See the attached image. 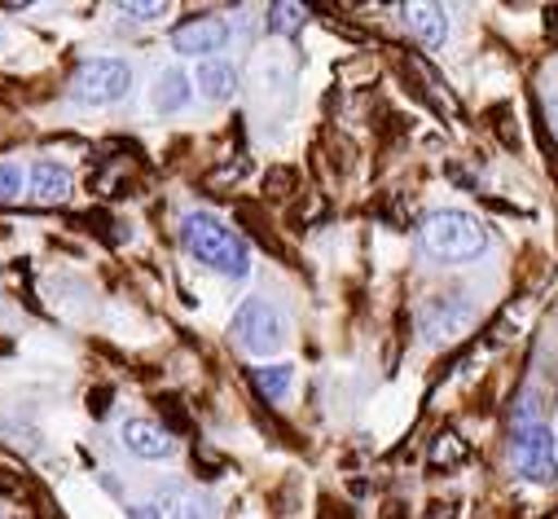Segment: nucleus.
Here are the masks:
<instances>
[{
    "label": "nucleus",
    "instance_id": "4468645a",
    "mask_svg": "<svg viewBox=\"0 0 558 519\" xmlns=\"http://www.w3.org/2000/svg\"><path fill=\"white\" fill-rule=\"evenodd\" d=\"M304 19H308L304 5H272V10H268V27H272V32H282V36L295 32V27H304Z\"/></svg>",
    "mask_w": 558,
    "mask_h": 519
},
{
    "label": "nucleus",
    "instance_id": "2eb2a0df",
    "mask_svg": "<svg viewBox=\"0 0 558 519\" xmlns=\"http://www.w3.org/2000/svg\"><path fill=\"white\" fill-rule=\"evenodd\" d=\"M177 519H216V497H207V493H190V497L177 506Z\"/></svg>",
    "mask_w": 558,
    "mask_h": 519
},
{
    "label": "nucleus",
    "instance_id": "20e7f679",
    "mask_svg": "<svg viewBox=\"0 0 558 519\" xmlns=\"http://www.w3.org/2000/svg\"><path fill=\"white\" fill-rule=\"evenodd\" d=\"M128 84H132L128 62H114V58H93V62H84V67L75 71L71 93H75L80 101L106 106V101H119V97L128 93Z\"/></svg>",
    "mask_w": 558,
    "mask_h": 519
},
{
    "label": "nucleus",
    "instance_id": "f03ea898",
    "mask_svg": "<svg viewBox=\"0 0 558 519\" xmlns=\"http://www.w3.org/2000/svg\"><path fill=\"white\" fill-rule=\"evenodd\" d=\"M488 233L475 216L466 212H432L423 220V251L432 260H445V265H462V260L484 255Z\"/></svg>",
    "mask_w": 558,
    "mask_h": 519
},
{
    "label": "nucleus",
    "instance_id": "9b49d317",
    "mask_svg": "<svg viewBox=\"0 0 558 519\" xmlns=\"http://www.w3.org/2000/svg\"><path fill=\"white\" fill-rule=\"evenodd\" d=\"M427 462H432V471L462 467V462H466V440H462L458 432H440V436L432 440V449H427Z\"/></svg>",
    "mask_w": 558,
    "mask_h": 519
},
{
    "label": "nucleus",
    "instance_id": "aec40b11",
    "mask_svg": "<svg viewBox=\"0 0 558 519\" xmlns=\"http://www.w3.org/2000/svg\"><path fill=\"white\" fill-rule=\"evenodd\" d=\"M106 397H110V393H97V397H93V401H88V410H93V414H97V419H101V414H106V406H110V401H106Z\"/></svg>",
    "mask_w": 558,
    "mask_h": 519
},
{
    "label": "nucleus",
    "instance_id": "f3484780",
    "mask_svg": "<svg viewBox=\"0 0 558 519\" xmlns=\"http://www.w3.org/2000/svg\"><path fill=\"white\" fill-rule=\"evenodd\" d=\"M119 14L132 19V23H150V19L163 14V5H155V0H150V5H119Z\"/></svg>",
    "mask_w": 558,
    "mask_h": 519
},
{
    "label": "nucleus",
    "instance_id": "1a4fd4ad",
    "mask_svg": "<svg viewBox=\"0 0 558 519\" xmlns=\"http://www.w3.org/2000/svg\"><path fill=\"white\" fill-rule=\"evenodd\" d=\"M198 88L207 101H229L238 93V71L229 62H203L198 67Z\"/></svg>",
    "mask_w": 558,
    "mask_h": 519
},
{
    "label": "nucleus",
    "instance_id": "0eeeda50",
    "mask_svg": "<svg viewBox=\"0 0 558 519\" xmlns=\"http://www.w3.org/2000/svg\"><path fill=\"white\" fill-rule=\"evenodd\" d=\"M123 445H128L132 454H142V458H168V454L177 449L172 436H168V427H159V423H150V419L123 423Z\"/></svg>",
    "mask_w": 558,
    "mask_h": 519
},
{
    "label": "nucleus",
    "instance_id": "a211bd4d",
    "mask_svg": "<svg viewBox=\"0 0 558 519\" xmlns=\"http://www.w3.org/2000/svg\"><path fill=\"white\" fill-rule=\"evenodd\" d=\"M159 406H163V414H168V423H172L177 432H185V427H190V419H185V410L177 406V397H163Z\"/></svg>",
    "mask_w": 558,
    "mask_h": 519
},
{
    "label": "nucleus",
    "instance_id": "423d86ee",
    "mask_svg": "<svg viewBox=\"0 0 558 519\" xmlns=\"http://www.w3.org/2000/svg\"><path fill=\"white\" fill-rule=\"evenodd\" d=\"M225 40H229V27L225 19H211V14H198L172 32V45L181 53H211V49H225Z\"/></svg>",
    "mask_w": 558,
    "mask_h": 519
},
{
    "label": "nucleus",
    "instance_id": "dca6fc26",
    "mask_svg": "<svg viewBox=\"0 0 558 519\" xmlns=\"http://www.w3.org/2000/svg\"><path fill=\"white\" fill-rule=\"evenodd\" d=\"M23 194V172L10 168V164H0V203H10Z\"/></svg>",
    "mask_w": 558,
    "mask_h": 519
},
{
    "label": "nucleus",
    "instance_id": "6ab92c4d",
    "mask_svg": "<svg viewBox=\"0 0 558 519\" xmlns=\"http://www.w3.org/2000/svg\"><path fill=\"white\" fill-rule=\"evenodd\" d=\"M132 519H159V506H150V502L146 506H132Z\"/></svg>",
    "mask_w": 558,
    "mask_h": 519
},
{
    "label": "nucleus",
    "instance_id": "f8f14e48",
    "mask_svg": "<svg viewBox=\"0 0 558 519\" xmlns=\"http://www.w3.org/2000/svg\"><path fill=\"white\" fill-rule=\"evenodd\" d=\"M190 101V80L185 71H163L159 75V88H155V106L159 110H181Z\"/></svg>",
    "mask_w": 558,
    "mask_h": 519
},
{
    "label": "nucleus",
    "instance_id": "6e6552de",
    "mask_svg": "<svg viewBox=\"0 0 558 519\" xmlns=\"http://www.w3.org/2000/svg\"><path fill=\"white\" fill-rule=\"evenodd\" d=\"M400 14H404V23H409V32L423 40L427 49L445 45V14H440L436 5H404Z\"/></svg>",
    "mask_w": 558,
    "mask_h": 519
},
{
    "label": "nucleus",
    "instance_id": "7ed1b4c3",
    "mask_svg": "<svg viewBox=\"0 0 558 519\" xmlns=\"http://www.w3.org/2000/svg\"><path fill=\"white\" fill-rule=\"evenodd\" d=\"M510 462L523 480L549 484L554 480V436L536 419H519L514 436H510Z\"/></svg>",
    "mask_w": 558,
    "mask_h": 519
},
{
    "label": "nucleus",
    "instance_id": "f257e3e1",
    "mask_svg": "<svg viewBox=\"0 0 558 519\" xmlns=\"http://www.w3.org/2000/svg\"><path fill=\"white\" fill-rule=\"evenodd\" d=\"M181 242H185V251L194 260H203L207 269H216L225 278H246V269H251L246 242L229 225H220L216 216H207V212H190L181 220Z\"/></svg>",
    "mask_w": 558,
    "mask_h": 519
},
{
    "label": "nucleus",
    "instance_id": "9d476101",
    "mask_svg": "<svg viewBox=\"0 0 558 519\" xmlns=\"http://www.w3.org/2000/svg\"><path fill=\"white\" fill-rule=\"evenodd\" d=\"M32 190H36L40 203H62V198L71 194V172L58 168V164H36V172H32Z\"/></svg>",
    "mask_w": 558,
    "mask_h": 519
},
{
    "label": "nucleus",
    "instance_id": "412c9836",
    "mask_svg": "<svg viewBox=\"0 0 558 519\" xmlns=\"http://www.w3.org/2000/svg\"><path fill=\"white\" fill-rule=\"evenodd\" d=\"M554 458H558V432H554Z\"/></svg>",
    "mask_w": 558,
    "mask_h": 519
},
{
    "label": "nucleus",
    "instance_id": "39448f33",
    "mask_svg": "<svg viewBox=\"0 0 558 519\" xmlns=\"http://www.w3.org/2000/svg\"><path fill=\"white\" fill-rule=\"evenodd\" d=\"M233 339L246 352H272L277 343H282V317H277L264 300H246L233 317Z\"/></svg>",
    "mask_w": 558,
    "mask_h": 519
},
{
    "label": "nucleus",
    "instance_id": "ddd939ff",
    "mask_svg": "<svg viewBox=\"0 0 558 519\" xmlns=\"http://www.w3.org/2000/svg\"><path fill=\"white\" fill-rule=\"evenodd\" d=\"M251 378H255V387H259L268 401H282L287 387H291V365H259Z\"/></svg>",
    "mask_w": 558,
    "mask_h": 519
}]
</instances>
